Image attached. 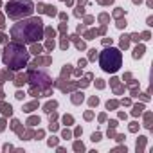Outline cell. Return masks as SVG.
Listing matches in <instances>:
<instances>
[{
    "label": "cell",
    "instance_id": "obj_1",
    "mask_svg": "<svg viewBox=\"0 0 153 153\" xmlns=\"http://www.w3.org/2000/svg\"><path fill=\"white\" fill-rule=\"evenodd\" d=\"M101 67L106 72H115L121 67V52L117 49H106L101 54Z\"/></svg>",
    "mask_w": 153,
    "mask_h": 153
},
{
    "label": "cell",
    "instance_id": "obj_2",
    "mask_svg": "<svg viewBox=\"0 0 153 153\" xmlns=\"http://www.w3.org/2000/svg\"><path fill=\"white\" fill-rule=\"evenodd\" d=\"M13 54L9 56V54H6V58H4V61L7 63V65H11L13 68H20L25 61H27V52L25 51H22L20 47H16V45H11V47H7Z\"/></svg>",
    "mask_w": 153,
    "mask_h": 153
},
{
    "label": "cell",
    "instance_id": "obj_3",
    "mask_svg": "<svg viewBox=\"0 0 153 153\" xmlns=\"http://www.w3.org/2000/svg\"><path fill=\"white\" fill-rule=\"evenodd\" d=\"M7 13H9L11 18H20L22 15L27 16V15L33 13V6H31L29 0H15L13 4H9Z\"/></svg>",
    "mask_w": 153,
    "mask_h": 153
},
{
    "label": "cell",
    "instance_id": "obj_4",
    "mask_svg": "<svg viewBox=\"0 0 153 153\" xmlns=\"http://www.w3.org/2000/svg\"><path fill=\"white\" fill-rule=\"evenodd\" d=\"M142 52H144V47H137V49H135V58L142 56Z\"/></svg>",
    "mask_w": 153,
    "mask_h": 153
}]
</instances>
